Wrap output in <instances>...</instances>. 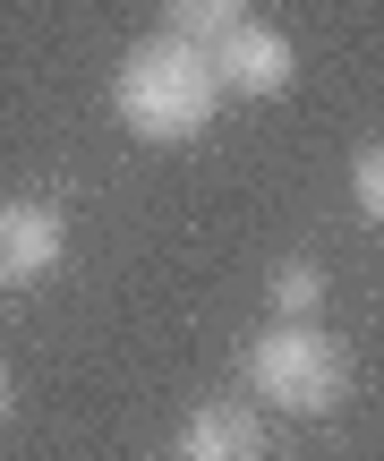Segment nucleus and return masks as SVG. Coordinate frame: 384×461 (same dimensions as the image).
Returning a JSON list of instances; mask_svg holds the SVG:
<instances>
[{"instance_id":"nucleus-1","label":"nucleus","mask_w":384,"mask_h":461,"mask_svg":"<svg viewBox=\"0 0 384 461\" xmlns=\"http://www.w3.org/2000/svg\"><path fill=\"white\" fill-rule=\"evenodd\" d=\"M112 112L137 146H188V137L214 129L222 112V77H214V51L180 43V34H146V43L120 51L112 68Z\"/></svg>"},{"instance_id":"nucleus-2","label":"nucleus","mask_w":384,"mask_h":461,"mask_svg":"<svg viewBox=\"0 0 384 461\" xmlns=\"http://www.w3.org/2000/svg\"><path fill=\"white\" fill-rule=\"evenodd\" d=\"M248 393L290 419H334L351 393V350L325 325H265L248 342Z\"/></svg>"},{"instance_id":"nucleus-3","label":"nucleus","mask_w":384,"mask_h":461,"mask_svg":"<svg viewBox=\"0 0 384 461\" xmlns=\"http://www.w3.org/2000/svg\"><path fill=\"white\" fill-rule=\"evenodd\" d=\"M68 257V214L51 197H0V291H34Z\"/></svg>"},{"instance_id":"nucleus-4","label":"nucleus","mask_w":384,"mask_h":461,"mask_svg":"<svg viewBox=\"0 0 384 461\" xmlns=\"http://www.w3.org/2000/svg\"><path fill=\"white\" fill-rule=\"evenodd\" d=\"M214 77H222V95H239V103H273V95L299 86V51H290L282 26H256L248 17L239 34L214 43Z\"/></svg>"},{"instance_id":"nucleus-5","label":"nucleus","mask_w":384,"mask_h":461,"mask_svg":"<svg viewBox=\"0 0 384 461\" xmlns=\"http://www.w3.org/2000/svg\"><path fill=\"white\" fill-rule=\"evenodd\" d=\"M180 461H265V419H256L239 393L197 402L188 428H180Z\"/></svg>"},{"instance_id":"nucleus-6","label":"nucleus","mask_w":384,"mask_h":461,"mask_svg":"<svg viewBox=\"0 0 384 461\" xmlns=\"http://www.w3.org/2000/svg\"><path fill=\"white\" fill-rule=\"evenodd\" d=\"M265 299H273V325H317V308H325V265L317 257H282L265 274Z\"/></svg>"},{"instance_id":"nucleus-7","label":"nucleus","mask_w":384,"mask_h":461,"mask_svg":"<svg viewBox=\"0 0 384 461\" xmlns=\"http://www.w3.org/2000/svg\"><path fill=\"white\" fill-rule=\"evenodd\" d=\"M248 9H256V0H163V34H180V43H205V51H214L222 34L248 26Z\"/></svg>"},{"instance_id":"nucleus-8","label":"nucleus","mask_w":384,"mask_h":461,"mask_svg":"<svg viewBox=\"0 0 384 461\" xmlns=\"http://www.w3.org/2000/svg\"><path fill=\"white\" fill-rule=\"evenodd\" d=\"M351 197H359V214L384 230V137H368V146L351 154Z\"/></svg>"},{"instance_id":"nucleus-9","label":"nucleus","mask_w":384,"mask_h":461,"mask_svg":"<svg viewBox=\"0 0 384 461\" xmlns=\"http://www.w3.org/2000/svg\"><path fill=\"white\" fill-rule=\"evenodd\" d=\"M9 402H17V393H9V367H0V428H9Z\"/></svg>"}]
</instances>
